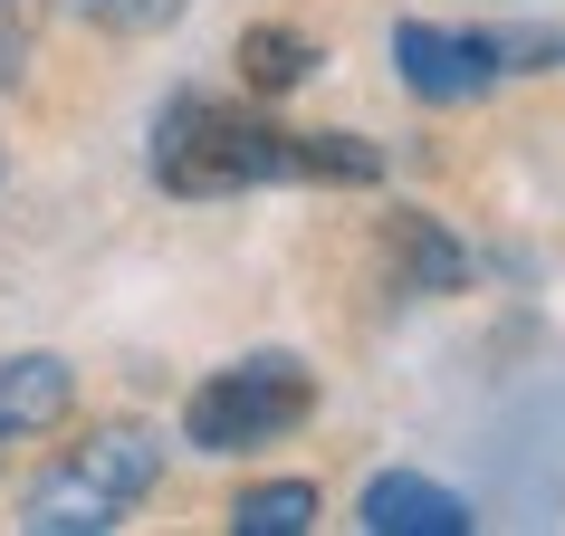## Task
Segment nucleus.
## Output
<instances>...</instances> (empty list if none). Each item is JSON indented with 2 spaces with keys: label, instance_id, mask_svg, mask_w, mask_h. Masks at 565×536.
Here are the masks:
<instances>
[{
  "label": "nucleus",
  "instance_id": "obj_1",
  "mask_svg": "<svg viewBox=\"0 0 565 536\" xmlns=\"http://www.w3.org/2000/svg\"><path fill=\"white\" fill-rule=\"evenodd\" d=\"M153 182L182 202H231V192H268V182L364 192V182H384V144L345 135V125H278V116H239L221 96H173L153 116Z\"/></svg>",
  "mask_w": 565,
  "mask_h": 536
},
{
  "label": "nucleus",
  "instance_id": "obj_2",
  "mask_svg": "<svg viewBox=\"0 0 565 536\" xmlns=\"http://www.w3.org/2000/svg\"><path fill=\"white\" fill-rule=\"evenodd\" d=\"M153 489H163V431L153 421H96L87 441L30 489L20 527L30 536H116Z\"/></svg>",
  "mask_w": 565,
  "mask_h": 536
},
{
  "label": "nucleus",
  "instance_id": "obj_3",
  "mask_svg": "<svg viewBox=\"0 0 565 536\" xmlns=\"http://www.w3.org/2000/svg\"><path fill=\"white\" fill-rule=\"evenodd\" d=\"M307 412H317V364L288 355V345H259V355H239V364H221V374L192 384V403H182V441L211 450V460H239V450L288 441Z\"/></svg>",
  "mask_w": 565,
  "mask_h": 536
},
{
  "label": "nucleus",
  "instance_id": "obj_4",
  "mask_svg": "<svg viewBox=\"0 0 565 536\" xmlns=\"http://www.w3.org/2000/svg\"><path fill=\"white\" fill-rule=\"evenodd\" d=\"M393 77L422 96V106H479L499 87V39L479 30H441V20H393Z\"/></svg>",
  "mask_w": 565,
  "mask_h": 536
},
{
  "label": "nucleus",
  "instance_id": "obj_5",
  "mask_svg": "<svg viewBox=\"0 0 565 536\" xmlns=\"http://www.w3.org/2000/svg\"><path fill=\"white\" fill-rule=\"evenodd\" d=\"M77 412V364L30 345V355H0V470L39 441V431H58Z\"/></svg>",
  "mask_w": 565,
  "mask_h": 536
},
{
  "label": "nucleus",
  "instance_id": "obj_6",
  "mask_svg": "<svg viewBox=\"0 0 565 536\" xmlns=\"http://www.w3.org/2000/svg\"><path fill=\"white\" fill-rule=\"evenodd\" d=\"M355 527H364V536H470L479 517H470V499H460V489H441V479L384 470V479H364Z\"/></svg>",
  "mask_w": 565,
  "mask_h": 536
},
{
  "label": "nucleus",
  "instance_id": "obj_7",
  "mask_svg": "<svg viewBox=\"0 0 565 536\" xmlns=\"http://www.w3.org/2000/svg\"><path fill=\"white\" fill-rule=\"evenodd\" d=\"M393 288H413V298H450V288H470V249L431 221V211H393Z\"/></svg>",
  "mask_w": 565,
  "mask_h": 536
},
{
  "label": "nucleus",
  "instance_id": "obj_8",
  "mask_svg": "<svg viewBox=\"0 0 565 536\" xmlns=\"http://www.w3.org/2000/svg\"><path fill=\"white\" fill-rule=\"evenodd\" d=\"M231 58H239V87L249 96H288V87H307V77L327 67V49L307 30H288V20H259V30H239Z\"/></svg>",
  "mask_w": 565,
  "mask_h": 536
},
{
  "label": "nucleus",
  "instance_id": "obj_9",
  "mask_svg": "<svg viewBox=\"0 0 565 536\" xmlns=\"http://www.w3.org/2000/svg\"><path fill=\"white\" fill-rule=\"evenodd\" d=\"M317 517H327L317 479H259V489L231 499V536H307Z\"/></svg>",
  "mask_w": 565,
  "mask_h": 536
},
{
  "label": "nucleus",
  "instance_id": "obj_10",
  "mask_svg": "<svg viewBox=\"0 0 565 536\" xmlns=\"http://www.w3.org/2000/svg\"><path fill=\"white\" fill-rule=\"evenodd\" d=\"M67 10H77V20H96L106 39H163L192 0H67Z\"/></svg>",
  "mask_w": 565,
  "mask_h": 536
},
{
  "label": "nucleus",
  "instance_id": "obj_11",
  "mask_svg": "<svg viewBox=\"0 0 565 536\" xmlns=\"http://www.w3.org/2000/svg\"><path fill=\"white\" fill-rule=\"evenodd\" d=\"M20 58H30V39L10 20V0H0V87H20Z\"/></svg>",
  "mask_w": 565,
  "mask_h": 536
}]
</instances>
